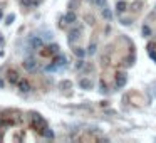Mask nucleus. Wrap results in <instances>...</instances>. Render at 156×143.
<instances>
[{
    "mask_svg": "<svg viewBox=\"0 0 156 143\" xmlns=\"http://www.w3.org/2000/svg\"><path fill=\"white\" fill-rule=\"evenodd\" d=\"M14 19H15V15H14V14H10L7 19H5V24H7V26H10V24L14 22Z\"/></svg>",
    "mask_w": 156,
    "mask_h": 143,
    "instance_id": "0eeeda50",
    "label": "nucleus"
},
{
    "mask_svg": "<svg viewBox=\"0 0 156 143\" xmlns=\"http://www.w3.org/2000/svg\"><path fill=\"white\" fill-rule=\"evenodd\" d=\"M144 37H146V47L148 54L156 61V9L149 15L148 22L144 24Z\"/></svg>",
    "mask_w": 156,
    "mask_h": 143,
    "instance_id": "7ed1b4c3",
    "label": "nucleus"
},
{
    "mask_svg": "<svg viewBox=\"0 0 156 143\" xmlns=\"http://www.w3.org/2000/svg\"><path fill=\"white\" fill-rule=\"evenodd\" d=\"M0 19H2V12H0Z\"/></svg>",
    "mask_w": 156,
    "mask_h": 143,
    "instance_id": "9d476101",
    "label": "nucleus"
},
{
    "mask_svg": "<svg viewBox=\"0 0 156 143\" xmlns=\"http://www.w3.org/2000/svg\"><path fill=\"white\" fill-rule=\"evenodd\" d=\"M87 9L84 10L82 20H79L74 10H69L64 17V22L72 26L69 30V46L79 56L82 47V57L92 56L99 46L101 37H106L111 30V12L104 0H86Z\"/></svg>",
    "mask_w": 156,
    "mask_h": 143,
    "instance_id": "f257e3e1",
    "label": "nucleus"
},
{
    "mask_svg": "<svg viewBox=\"0 0 156 143\" xmlns=\"http://www.w3.org/2000/svg\"><path fill=\"white\" fill-rule=\"evenodd\" d=\"M24 67H25L29 73H34V71L37 69V61L34 56H27L25 59H24Z\"/></svg>",
    "mask_w": 156,
    "mask_h": 143,
    "instance_id": "20e7f679",
    "label": "nucleus"
},
{
    "mask_svg": "<svg viewBox=\"0 0 156 143\" xmlns=\"http://www.w3.org/2000/svg\"><path fill=\"white\" fill-rule=\"evenodd\" d=\"M0 88H2V81H0Z\"/></svg>",
    "mask_w": 156,
    "mask_h": 143,
    "instance_id": "1a4fd4ad",
    "label": "nucleus"
},
{
    "mask_svg": "<svg viewBox=\"0 0 156 143\" xmlns=\"http://www.w3.org/2000/svg\"><path fill=\"white\" fill-rule=\"evenodd\" d=\"M18 88H20L22 93H29L30 91V86H29L27 81H18Z\"/></svg>",
    "mask_w": 156,
    "mask_h": 143,
    "instance_id": "423d86ee",
    "label": "nucleus"
},
{
    "mask_svg": "<svg viewBox=\"0 0 156 143\" xmlns=\"http://www.w3.org/2000/svg\"><path fill=\"white\" fill-rule=\"evenodd\" d=\"M4 125H5V120H4V118H0V128H2Z\"/></svg>",
    "mask_w": 156,
    "mask_h": 143,
    "instance_id": "6e6552de",
    "label": "nucleus"
},
{
    "mask_svg": "<svg viewBox=\"0 0 156 143\" xmlns=\"http://www.w3.org/2000/svg\"><path fill=\"white\" fill-rule=\"evenodd\" d=\"M134 47L133 42L126 37H119L114 44L104 52L101 59V79L99 86L102 91H116L126 81V71L133 63Z\"/></svg>",
    "mask_w": 156,
    "mask_h": 143,
    "instance_id": "f03ea898",
    "label": "nucleus"
},
{
    "mask_svg": "<svg viewBox=\"0 0 156 143\" xmlns=\"http://www.w3.org/2000/svg\"><path fill=\"white\" fill-rule=\"evenodd\" d=\"M8 81H10L12 84H15V83H18V74L15 73V71H8Z\"/></svg>",
    "mask_w": 156,
    "mask_h": 143,
    "instance_id": "39448f33",
    "label": "nucleus"
}]
</instances>
